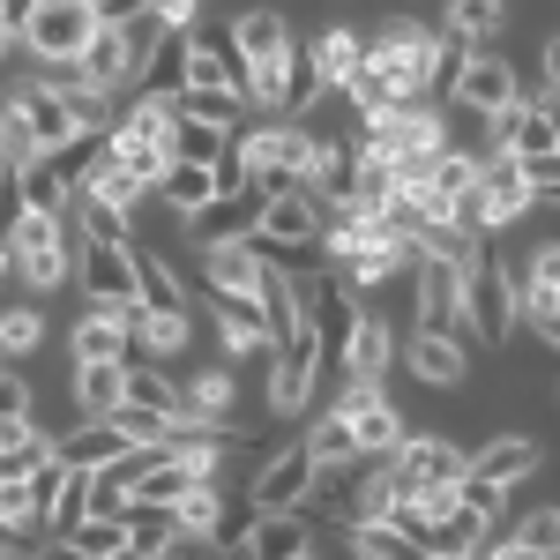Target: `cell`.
Here are the masks:
<instances>
[{"mask_svg": "<svg viewBox=\"0 0 560 560\" xmlns=\"http://www.w3.org/2000/svg\"><path fill=\"white\" fill-rule=\"evenodd\" d=\"M0 232H8V277H15L31 300H45V292L68 284V269H75V232H68L60 210H15Z\"/></svg>", "mask_w": 560, "mask_h": 560, "instance_id": "obj_1", "label": "cell"}, {"mask_svg": "<svg viewBox=\"0 0 560 560\" xmlns=\"http://www.w3.org/2000/svg\"><path fill=\"white\" fill-rule=\"evenodd\" d=\"M546 464V441L538 433H486L471 456H464V501H478L486 516L501 523V509H509V493H516L523 478Z\"/></svg>", "mask_w": 560, "mask_h": 560, "instance_id": "obj_2", "label": "cell"}, {"mask_svg": "<svg viewBox=\"0 0 560 560\" xmlns=\"http://www.w3.org/2000/svg\"><path fill=\"white\" fill-rule=\"evenodd\" d=\"M359 38H366V68H382L404 105L433 97V83H427V68H433V23H419V15H382V23H374V31H359Z\"/></svg>", "mask_w": 560, "mask_h": 560, "instance_id": "obj_3", "label": "cell"}, {"mask_svg": "<svg viewBox=\"0 0 560 560\" xmlns=\"http://www.w3.org/2000/svg\"><path fill=\"white\" fill-rule=\"evenodd\" d=\"M464 441L456 433H433V427H411L396 448L382 456L388 471V501H411V493H427V486H464Z\"/></svg>", "mask_w": 560, "mask_h": 560, "instance_id": "obj_4", "label": "cell"}, {"mask_svg": "<svg viewBox=\"0 0 560 560\" xmlns=\"http://www.w3.org/2000/svg\"><path fill=\"white\" fill-rule=\"evenodd\" d=\"M90 31H97V15H90L83 0H38V15H31V31L15 38V52L31 60V75H60V68L83 60Z\"/></svg>", "mask_w": 560, "mask_h": 560, "instance_id": "obj_5", "label": "cell"}, {"mask_svg": "<svg viewBox=\"0 0 560 560\" xmlns=\"http://www.w3.org/2000/svg\"><path fill=\"white\" fill-rule=\"evenodd\" d=\"M150 45H158V23L142 15V23H97L83 45V60H75V75L90 90H105V97H120V90L142 75V60H150Z\"/></svg>", "mask_w": 560, "mask_h": 560, "instance_id": "obj_6", "label": "cell"}, {"mask_svg": "<svg viewBox=\"0 0 560 560\" xmlns=\"http://www.w3.org/2000/svg\"><path fill=\"white\" fill-rule=\"evenodd\" d=\"M530 210H538V195L523 187L516 158H478V179H471V195L456 202V217L471 224L478 240H493V232H509V224H523Z\"/></svg>", "mask_w": 560, "mask_h": 560, "instance_id": "obj_7", "label": "cell"}, {"mask_svg": "<svg viewBox=\"0 0 560 560\" xmlns=\"http://www.w3.org/2000/svg\"><path fill=\"white\" fill-rule=\"evenodd\" d=\"M501 277H509L516 322L538 337V345H553V337H560V247H553V240H538L523 261H501Z\"/></svg>", "mask_w": 560, "mask_h": 560, "instance_id": "obj_8", "label": "cell"}, {"mask_svg": "<svg viewBox=\"0 0 560 560\" xmlns=\"http://www.w3.org/2000/svg\"><path fill=\"white\" fill-rule=\"evenodd\" d=\"M314 456H306V441H277L269 456L255 464V478H247V509L255 516H300L306 493H314Z\"/></svg>", "mask_w": 560, "mask_h": 560, "instance_id": "obj_9", "label": "cell"}, {"mask_svg": "<svg viewBox=\"0 0 560 560\" xmlns=\"http://www.w3.org/2000/svg\"><path fill=\"white\" fill-rule=\"evenodd\" d=\"M314 388H322V351H314V337H284V345L269 351V382H261V404H269V419L277 427H292V419H306V404H314Z\"/></svg>", "mask_w": 560, "mask_h": 560, "instance_id": "obj_10", "label": "cell"}, {"mask_svg": "<svg viewBox=\"0 0 560 560\" xmlns=\"http://www.w3.org/2000/svg\"><path fill=\"white\" fill-rule=\"evenodd\" d=\"M329 411L345 419V433H351V448H359V456H388V448L411 433V419L396 411V396H388V388H374V382H345Z\"/></svg>", "mask_w": 560, "mask_h": 560, "instance_id": "obj_11", "label": "cell"}, {"mask_svg": "<svg viewBox=\"0 0 560 560\" xmlns=\"http://www.w3.org/2000/svg\"><path fill=\"white\" fill-rule=\"evenodd\" d=\"M0 105H8V113H15V120H23V128H31V142H38V150H60V142H75V120H68V105H60V90L45 83V75H31V68H23V75H15V83L0 90Z\"/></svg>", "mask_w": 560, "mask_h": 560, "instance_id": "obj_12", "label": "cell"}, {"mask_svg": "<svg viewBox=\"0 0 560 560\" xmlns=\"http://www.w3.org/2000/svg\"><path fill=\"white\" fill-rule=\"evenodd\" d=\"M404 374L433 396H464L471 388V345L464 337H427V329H411L404 337Z\"/></svg>", "mask_w": 560, "mask_h": 560, "instance_id": "obj_13", "label": "cell"}, {"mask_svg": "<svg viewBox=\"0 0 560 560\" xmlns=\"http://www.w3.org/2000/svg\"><path fill=\"white\" fill-rule=\"evenodd\" d=\"M261 202H269L261 187H240V195L202 202L195 217H179V224H187V240H195L202 255H210V247H247V240H255V224H261Z\"/></svg>", "mask_w": 560, "mask_h": 560, "instance_id": "obj_14", "label": "cell"}, {"mask_svg": "<svg viewBox=\"0 0 560 560\" xmlns=\"http://www.w3.org/2000/svg\"><path fill=\"white\" fill-rule=\"evenodd\" d=\"M300 60H306V83H314V90H345L351 68L366 60V38H359V23L329 15V23H322V31L300 45Z\"/></svg>", "mask_w": 560, "mask_h": 560, "instance_id": "obj_15", "label": "cell"}, {"mask_svg": "<svg viewBox=\"0 0 560 560\" xmlns=\"http://www.w3.org/2000/svg\"><path fill=\"white\" fill-rule=\"evenodd\" d=\"M411 329H427V337H464V345H471L464 306H456V277H448L441 261H411Z\"/></svg>", "mask_w": 560, "mask_h": 560, "instance_id": "obj_16", "label": "cell"}, {"mask_svg": "<svg viewBox=\"0 0 560 560\" xmlns=\"http://www.w3.org/2000/svg\"><path fill=\"white\" fill-rule=\"evenodd\" d=\"M284 45H300V38H292V15H277L269 0L240 8V15H232V31H224V52H232V68H240V75L261 68V60H277Z\"/></svg>", "mask_w": 560, "mask_h": 560, "instance_id": "obj_17", "label": "cell"}, {"mask_svg": "<svg viewBox=\"0 0 560 560\" xmlns=\"http://www.w3.org/2000/svg\"><path fill=\"white\" fill-rule=\"evenodd\" d=\"M68 284H83V306H135L128 247H83V240H75V269H68Z\"/></svg>", "mask_w": 560, "mask_h": 560, "instance_id": "obj_18", "label": "cell"}, {"mask_svg": "<svg viewBox=\"0 0 560 560\" xmlns=\"http://www.w3.org/2000/svg\"><path fill=\"white\" fill-rule=\"evenodd\" d=\"M448 97H456L464 113H478V120H486V113H501V105H516V97H523L516 60H501V52H471V60H464V75L448 83Z\"/></svg>", "mask_w": 560, "mask_h": 560, "instance_id": "obj_19", "label": "cell"}, {"mask_svg": "<svg viewBox=\"0 0 560 560\" xmlns=\"http://www.w3.org/2000/svg\"><path fill=\"white\" fill-rule=\"evenodd\" d=\"M388 366H396V322L374 314V306H359V322H351V345H345V382H374L388 388Z\"/></svg>", "mask_w": 560, "mask_h": 560, "instance_id": "obj_20", "label": "cell"}, {"mask_svg": "<svg viewBox=\"0 0 560 560\" xmlns=\"http://www.w3.org/2000/svg\"><path fill=\"white\" fill-rule=\"evenodd\" d=\"M68 359L75 366H128V322H120V306H83L68 322Z\"/></svg>", "mask_w": 560, "mask_h": 560, "instance_id": "obj_21", "label": "cell"}, {"mask_svg": "<svg viewBox=\"0 0 560 560\" xmlns=\"http://www.w3.org/2000/svg\"><path fill=\"white\" fill-rule=\"evenodd\" d=\"M135 441L113 419H75L68 433H52V464H68V471H105V464H120Z\"/></svg>", "mask_w": 560, "mask_h": 560, "instance_id": "obj_22", "label": "cell"}, {"mask_svg": "<svg viewBox=\"0 0 560 560\" xmlns=\"http://www.w3.org/2000/svg\"><path fill=\"white\" fill-rule=\"evenodd\" d=\"M210 322H217V359L240 366V359H261L269 366V329H261V306L255 300H210Z\"/></svg>", "mask_w": 560, "mask_h": 560, "instance_id": "obj_23", "label": "cell"}, {"mask_svg": "<svg viewBox=\"0 0 560 560\" xmlns=\"http://www.w3.org/2000/svg\"><path fill=\"white\" fill-rule=\"evenodd\" d=\"M179 382V419H202V427H224L232 419V396H240V366H195V374H173Z\"/></svg>", "mask_w": 560, "mask_h": 560, "instance_id": "obj_24", "label": "cell"}, {"mask_svg": "<svg viewBox=\"0 0 560 560\" xmlns=\"http://www.w3.org/2000/svg\"><path fill=\"white\" fill-rule=\"evenodd\" d=\"M128 269H135V306H158V314H195L187 306V284H179V269L165 247H128Z\"/></svg>", "mask_w": 560, "mask_h": 560, "instance_id": "obj_25", "label": "cell"}, {"mask_svg": "<svg viewBox=\"0 0 560 560\" xmlns=\"http://www.w3.org/2000/svg\"><path fill=\"white\" fill-rule=\"evenodd\" d=\"M68 232H75L83 247H135V217L113 210V202H97L90 187L68 195Z\"/></svg>", "mask_w": 560, "mask_h": 560, "instance_id": "obj_26", "label": "cell"}, {"mask_svg": "<svg viewBox=\"0 0 560 560\" xmlns=\"http://www.w3.org/2000/svg\"><path fill=\"white\" fill-rule=\"evenodd\" d=\"M314 553V516H255L247 546L232 560H306Z\"/></svg>", "mask_w": 560, "mask_h": 560, "instance_id": "obj_27", "label": "cell"}, {"mask_svg": "<svg viewBox=\"0 0 560 560\" xmlns=\"http://www.w3.org/2000/svg\"><path fill=\"white\" fill-rule=\"evenodd\" d=\"M255 277H261L255 247H210L202 255V292L210 300H255Z\"/></svg>", "mask_w": 560, "mask_h": 560, "instance_id": "obj_28", "label": "cell"}, {"mask_svg": "<svg viewBox=\"0 0 560 560\" xmlns=\"http://www.w3.org/2000/svg\"><path fill=\"white\" fill-rule=\"evenodd\" d=\"M68 396H75V419H113L128 404V366H75Z\"/></svg>", "mask_w": 560, "mask_h": 560, "instance_id": "obj_29", "label": "cell"}, {"mask_svg": "<svg viewBox=\"0 0 560 560\" xmlns=\"http://www.w3.org/2000/svg\"><path fill=\"white\" fill-rule=\"evenodd\" d=\"M441 31L464 38L471 52H486V45L509 31V0H448V8H441Z\"/></svg>", "mask_w": 560, "mask_h": 560, "instance_id": "obj_30", "label": "cell"}, {"mask_svg": "<svg viewBox=\"0 0 560 560\" xmlns=\"http://www.w3.org/2000/svg\"><path fill=\"white\" fill-rule=\"evenodd\" d=\"M142 97H179L187 90V31H158V45H150V60H142Z\"/></svg>", "mask_w": 560, "mask_h": 560, "instance_id": "obj_31", "label": "cell"}, {"mask_svg": "<svg viewBox=\"0 0 560 560\" xmlns=\"http://www.w3.org/2000/svg\"><path fill=\"white\" fill-rule=\"evenodd\" d=\"M187 486H210V478L195 471V464H173V456L150 448V464H142V478H135V509H173Z\"/></svg>", "mask_w": 560, "mask_h": 560, "instance_id": "obj_32", "label": "cell"}, {"mask_svg": "<svg viewBox=\"0 0 560 560\" xmlns=\"http://www.w3.org/2000/svg\"><path fill=\"white\" fill-rule=\"evenodd\" d=\"M173 120L240 135V128H247V105H240V90H179V97H173Z\"/></svg>", "mask_w": 560, "mask_h": 560, "instance_id": "obj_33", "label": "cell"}, {"mask_svg": "<svg viewBox=\"0 0 560 560\" xmlns=\"http://www.w3.org/2000/svg\"><path fill=\"white\" fill-rule=\"evenodd\" d=\"M15 187H23V210H60V217H68V195H75V179L60 173L52 150H38V158L15 173Z\"/></svg>", "mask_w": 560, "mask_h": 560, "instance_id": "obj_34", "label": "cell"}, {"mask_svg": "<svg viewBox=\"0 0 560 560\" xmlns=\"http://www.w3.org/2000/svg\"><path fill=\"white\" fill-rule=\"evenodd\" d=\"M38 351H45V314H38V300L0 306V366H15V359H38Z\"/></svg>", "mask_w": 560, "mask_h": 560, "instance_id": "obj_35", "label": "cell"}, {"mask_svg": "<svg viewBox=\"0 0 560 560\" xmlns=\"http://www.w3.org/2000/svg\"><path fill=\"white\" fill-rule=\"evenodd\" d=\"M128 404L135 411H158V419H179V382L158 359H128Z\"/></svg>", "mask_w": 560, "mask_h": 560, "instance_id": "obj_36", "label": "cell"}, {"mask_svg": "<svg viewBox=\"0 0 560 560\" xmlns=\"http://www.w3.org/2000/svg\"><path fill=\"white\" fill-rule=\"evenodd\" d=\"M300 441H306V456H314V471H322V478L359 464V448H351V433H345V419H337V411H322V419H314Z\"/></svg>", "mask_w": 560, "mask_h": 560, "instance_id": "obj_37", "label": "cell"}, {"mask_svg": "<svg viewBox=\"0 0 560 560\" xmlns=\"http://www.w3.org/2000/svg\"><path fill=\"white\" fill-rule=\"evenodd\" d=\"M345 546H351V560H419V546L396 530V523H345Z\"/></svg>", "mask_w": 560, "mask_h": 560, "instance_id": "obj_38", "label": "cell"}, {"mask_svg": "<svg viewBox=\"0 0 560 560\" xmlns=\"http://www.w3.org/2000/svg\"><path fill=\"white\" fill-rule=\"evenodd\" d=\"M217 516H224V493H217V486H187V493L173 501V523H179V538H187V546H210Z\"/></svg>", "mask_w": 560, "mask_h": 560, "instance_id": "obj_39", "label": "cell"}, {"mask_svg": "<svg viewBox=\"0 0 560 560\" xmlns=\"http://www.w3.org/2000/svg\"><path fill=\"white\" fill-rule=\"evenodd\" d=\"M187 90H240V68L217 38H187Z\"/></svg>", "mask_w": 560, "mask_h": 560, "instance_id": "obj_40", "label": "cell"}, {"mask_svg": "<svg viewBox=\"0 0 560 560\" xmlns=\"http://www.w3.org/2000/svg\"><path fill=\"white\" fill-rule=\"evenodd\" d=\"M493 538H509V546H523V553H538V560H553L560 553V516L538 501V509H523L509 530H493Z\"/></svg>", "mask_w": 560, "mask_h": 560, "instance_id": "obj_41", "label": "cell"}, {"mask_svg": "<svg viewBox=\"0 0 560 560\" xmlns=\"http://www.w3.org/2000/svg\"><path fill=\"white\" fill-rule=\"evenodd\" d=\"M68 546H75L83 560H113L120 546H128V523L120 516H83L75 530H68Z\"/></svg>", "mask_w": 560, "mask_h": 560, "instance_id": "obj_42", "label": "cell"}, {"mask_svg": "<svg viewBox=\"0 0 560 560\" xmlns=\"http://www.w3.org/2000/svg\"><path fill=\"white\" fill-rule=\"evenodd\" d=\"M128 546H142V553L158 560L165 546H179V523H173V509H128Z\"/></svg>", "mask_w": 560, "mask_h": 560, "instance_id": "obj_43", "label": "cell"}, {"mask_svg": "<svg viewBox=\"0 0 560 560\" xmlns=\"http://www.w3.org/2000/svg\"><path fill=\"white\" fill-rule=\"evenodd\" d=\"M0 523L38 530V493H31V478H0ZM38 538H45V530H38Z\"/></svg>", "mask_w": 560, "mask_h": 560, "instance_id": "obj_44", "label": "cell"}, {"mask_svg": "<svg viewBox=\"0 0 560 560\" xmlns=\"http://www.w3.org/2000/svg\"><path fill=\"white\" fill-rule=\"evenodd\" d=\"M247 530H255V509H247V501H224V516H217V530H210V553H240Z\"/></svg>", "mask_w": 560, "mask_h": 560, "instance_id": "obj_45", "label": "cell"}, {"mask_svg": "<svg viewBox=\"0 0 560 560\" xmlns=\"http://www.w3.org/2000/svg\"><path fill=\"white\" fill-rule=\"evenodd\" d=\"M142 15H150L158 31H187V38H195V23H202V0H150Z\"/></svg>", "mask_w": 560, "mask_h": 560, "instance_id": "obj_46", "label": "cell"}, {"mask_svg": "<svg viewBox=\"0 0 560 560\" xmlns=\"http://www.w3.org/2000/svg\"><path fill=\"white\" fill-rule=\"evenodd\" d=\"M15 411H38V404H31V382L15 366H0V419H15Z\"/></svg>", "mask_w": 560, "mask_h": 560, "instance_id": "obj_47", "label": "cell"}, {"mask_svg": "<svg viewBox=\"0 0 560 560\" xmlns=\"http://www.w3.org/2000/svg\"><path fill=\"white\" fill-rule=\"evenodd\" d=\"M142 8H150V0H97L90 15H97V23H142Z\"/></svg>", "mask_w": 560, "mask_h": 560, "instance_id": "obj_48", "label": "cell"}, {"mask_svg": "<svg viewBox=\"0 0 560 560\" xmlns=\"http://www.w3.org/2000/svg\"><path fill=\"white\" fill-rule=\"evenodd\" d=\"M31 15H38V0H0V23H8V31H15V38H23V31H31Z\"/></svg>", "mask_w": 560, "mask_h": 560, "instance_id": "obj_49", "label": "cell"}, {"mask_svg": "<svg viewBox=\"0 0 560 560\" xmlns=\"http://www.w3.org/2000/svg\"><path fill=\"white\" fill-rule=\"evenodd\" d=\"M31 560H83V553H75L68 538H45V546H38V553H31Z\"/></svg>", "mask_w": 560, "mask_h": 560, "instance_id": "obj_50", "label": "cell"}, {"mask_svg": "<svg viewBox=\"0 0 560 560\" xmlns=\"http://www.w3.org/2000/svg\"><path fill=\"white\" fill-rule=\"evenodd\" d=\"M8 60H15V31L0 23V68H8Z\"/></svg>", "mask_w": 560, "mask_h": 560, "instance_id": "obj_51", "label": "cell"}, {"mask_svg": "<svg viewBox=\"0 0 560 560\" xmlns=\"http://www.w3.org/2000/svg\"><path fill=\"white\" fill-rule=\"evenodd\" d=\"M0 284H8V232H0Z\"/></svg>", "mask_w": 560, "mask_h": 560, "instance_id": "obj_52", "label": "cell"}, {"mask_svg": "<svg viewBox=\"0 0 560 560\" xmlns=\"http://www.w3.org/2000/svg\"><path fill=\"white\" fill-rule=\"evenodd\" d=\"M306 560H322V553H306Z\"/></svg>", "mask_w": 560, "mask_h": 560, "instance_id": "obj_53", "label": "cell"}]
</instances>
